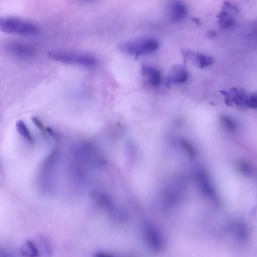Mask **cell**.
<instances>
[{
  "mask_svg": "<svg viewBox=\"0 0 257 257\" xmlns=\"http://www.w3.org/2000/svg\"><path fill=\"white\" fill-rule=\"evenodd\" d=\"M48 57L55 61L71 65L92 68L97 64L94 56L87 54L64 51H52L48 53Z\"/></svg>",
  "mask_w": 257,
  "mask_h": 257,
  "instance_id": "6da1fadb",
  "label": "cell"
},
{
  "mask_svg": "<svg viewBox=\"0 0 257 257\" xmlns=\"http://www.w3.org/2000/svg\"><path fill=\"white\" fill-rule=\"evenodd\" d=\"M0 30L8 34L31 36L37 33L38 27L29 21L14 17H4L0 19Z\"/></svg>",
  "mask_w": 257,
  "mask_h": 257,
  "instance_id": "7a4b0ae2",
  "label": "cell"
},
{
  "mask_svg": "<svg viewBox=\"0 0 257 257\" xmlns=\"http://www.w3.org/2000/svg\"><path fill=\"white\" fill-rule=\"evenodd\" d=\"M119 47L125 54L139 56L155 52L159 47V42L154 38H143L123 42Z\"/></svg>",
  "mask_w": 257,
  "mask_h": 257,
  "instance_id": "3957f363",
  "label": "cell"
},
{
  "mask_svg": "<svg viewBox=\"0 0 257 257\" xmlns=\"http://www.w3.org/2000/svg\"><path fill=\"white\" fill-rule=\"evenodd\" d=\"M239 12V8L237 6L230 2H225L220 12L217 16L220 28L226 30L233 27L236 23L233 14H237Z\"/></svg>",
  "mask_w": 257,
  "mask_h": 257,
  "instance_id": "277c9868",
  "label": "cell"
},
{
  "mask_svg": "<svg viewBox=\"0 0 257 257\" xmlns=\"http://www.w3.org/2000/svg\"><path fill=\"white\" fill-rule=\"evenodd\" d=\"M224 96L225 103L229 106L235 104L238 107H247L248 95L242 89L233 88L229 92H221Z\"/></svg>",
  "mask_w": 257,
  "mask_h": 257,
  "instance_id": "5b68a950",
  "label": "cell"
},
{
  "mask_svg": "<svg viewBox=\"0 0 257 257\" xmlns=\"http://www.w3.org/2000/svg\"><path fill=\"white\" fill-rule=\"evenodd\" d=\"M183 54L185 59L192 61L201 69L210 66L214 62V58L210 56L196 53L188 50H183Z\"/></svg>",
  "mask_w": 257,
  "mask_h": 257,
  "instance_id": "8992f818",
  "label": "cell"
},
{
  "mask_svg": "<svg viewBox=\"0 0 257 257\" xmlns=\"http://www.w3.org/2000/svg\"><path fill=\"white\" fill-rule=\"evenodd\" d=\"M7 50L13 55L22 58H31L36 54V51L33 47L17 42L8 44Z\"/></svg>",
  "mask_w": 257,
  "mask_h": 257,
  "instance_id": "52a82bcc",
  "label": "cell"
},
{
  "mask_svg": "<svg viewBox=\"0 0 257 257\" xmlns=\"http://www.w3.org/2000/svg\"><path fill=\"white\" fill-rule=\"evenodd\" d=\"M169 13L170 19L175 22L184 20L187 13L185 4L180 0H173L169 3Z\"/></svg>",
  "mask_w": 257,
  "mask_h": 257,
  "instance_id": "ba28073f",
  "label": "cell"
},
{
  "mask_svg": "<svg viewBox=\"0 0 257 257\" xmlns=\"http://www.w3.org/2000/svg\"><path fill=\"white\" fill-rule=\"evenodd\" d=\"M188 75L185 67L181 64H177L171 68L167 80L170 83H183L187 79Z\"/></svg>",
  "mask_w": 257,
  "mask_h": 257,
  "instance_id": "9c48e42d",
  "label": "cell"
},
{
  "mask_svg": "<svg viewBox=\"0 0 257 257\" xmlns=\"http://www.w3.org/2000/svg\"><path fill=\"white\" fill-rule=\"evenodd\" d=\"M197 178L201 188L206 196L213 201H216V193L206 174L201 171L198 172Z\"/></svg>",
  "mask_w": 257,
  "mask_h": 257,
  "instance_id": "30bf717a",
  "label": "cell"
},
{
  "mask_svg": "<svg viewBox=\"0 0 257 257\" xmlns=\"http://www.w3.org/2000/svg\"><path fill=\"white\" fill-rule=\"evenodd\" d=\"M142 71L151 86H158L162 81L160 72L157 69L151 66H143Z\"/></svg>",
  "mask_w": 257,
  "mask_h": 257,
  "instance_id": "8fae6325",
  "label": "cell"
},
{
  "mask_svg": "<svg viewBox=\"0 0 257 257\" xmlns=\"http://www.w3.org/2000/svg\"><path fill=\"white\" fill-rule=\"evenodd\" d=\"M146 230L147 237L152 246L157 249L160 248L162 247V240L157 230L149 224L147 226Z\"/></svg>",
  "mask_w": 257,
  "mask_h": 257,
  "instance_id": "7c38bea8",
  "label": "cell"
},
{
  "mask_svg": "<svg viewBox=\"0 0 257 257\" xmlns=\"http://www.w3.org/2000/svg\"><path fill=\"white\" fill-rule=\"evenodd\" d=\"M16 129L18 132L28 141L33 143L34 139L32 137L26 124L22 120H18L16 124Z\"/></svg>",
  "mask_w": 257,
  "mask_h": 257,
  "instance_id": "4fadbf2b",
  "label": "cell"
},
{
  "mask_svg": "<svg viewBox=\"0 0 257 257\" xmlns=\"http://www.w3.org/2000/svg\"><path fill=\"white\" fill-rule=\"evenodd\" d=\"M220 119L222 126L227 131L234 132L237 130V123L232 118L227 115H221Z\"/></svg>",
  "mask_w": 257,
  "mask_h": 257,
  "instance_id": "5bb4252c",
  "label": "cell"
},
{
  "mask_svg": "<svg viewBox=\"0 0 257 257\" xmlns=\"http://www.w3.org/2000/svg\"><path fill=\"white\" fill-rule=\"evenodd\" d=\"M21 253L24 255L27 254L28 256H37L38 255V251L34 243L29 240L21 249Z\"/></svg>",
  "mask_w": 257,
  "mask_h": 257,
  "instance_id": "9a60e30c",
  "label": "cell"
},
{
  "mask_svg": "<svg viewBox=\"0 0 257 257\" xmlns=\"http://www.w3.org/2000/svg\"><path fill=\"white\" fill-rule=\"evenodd\" d=\"M247 107L257 109V92L248 95Z\"/></svg>",
  "mask_w": 257,
  "mask_h": 257,
  "instance_id": "2e32d148",
  "label": "cell"
},
{
  "mask_svg": "<svg viewBox=\"0 0 257 257\" xmlns=\"http://www.w3.org/2000/svg\"><path fill=\"white\" fill-rule=\"evenodd\" d=\"M240 170L246 175H250L253 172V168L248 162H241L240 165Z\"/></svg>",
  "mask_w": 257,
  "mask_h": 257,
  "instance_id": "e0dca14e",
  "label": "cell"
},
{
  "mask_svg": "<svg viewBox=\"0 0 257 257\" xmlns=\"http://www.w3.org/2000/svg\"><path fill=\"white\" fill-rule=\"evenodd\" d=\"M32 122H34V124L39 128V130L43 133H45L46 130H45L44 127L42 123L36 117H32L31 118Z\"/></svg>",
  "mask_w": 257,
  "mask_h": 257,
  "instance_id": "ac0fdd59",
  "label": "cell"
},
{
  "mask_svg": "<svg viewBox=\"0 0 257 257\" xmlns=\"http://www.w3.org/2000/svg\"><path fill=\"white\" fill-rule=\"evenodd\" d=\"M182 145L184 149L188 152L191 155H194L195 154V151L194 148H192L191 145L186 141H183Z\"/></svg>",
  "mask_w": 257,
  "mask_h": 257,
  "instance_id": "d6986e66",
  "label": "cell"
},
{
  "mask_svg": "<svg viewBox=\"0 0 257 257\" xmlns=\"http://www.w3.org/2000/svg\"><path fill=\"white\" fill-rule=\"evenodd\" d=\"M80 1L85 2H92L96 1V0H80Z\"/></svg>",
  "mask_w": 257,
  "mask_h": 257,
  "instance_id": "ffe728a7",
  "label": "cell"
}]
</instances>
